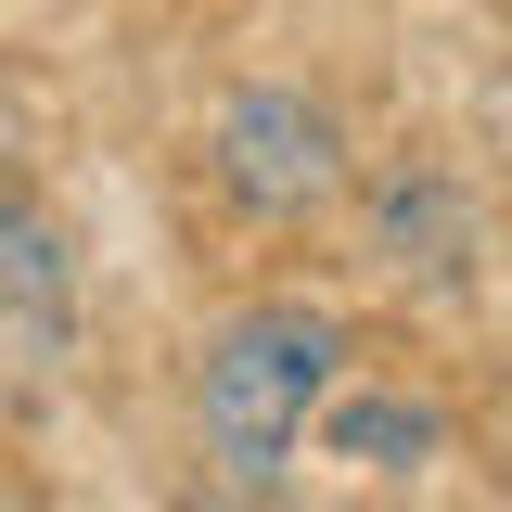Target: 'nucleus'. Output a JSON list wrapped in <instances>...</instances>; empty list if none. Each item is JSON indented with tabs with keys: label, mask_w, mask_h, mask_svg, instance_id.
I'll list each match as a JSON object with an SVG mask.
<instances>
[{
	"label": "nucleus",
	"mask_w": 512,
	"mask_h": 512,
	"mask_svg": "<svg viewBox=\"0 0 512 512\" xmlns=\"http://www.w3.org/2000/svg\"><path fill=\"white\" fill-rule=\"evenodd\" d=\"M346 372V333L320 308H231L192 359V436H205V474L218 487H269L295 436L320 423V397Z\"/></svg>",
	"instance_id": "f257e3e1"
},
{
	"label": "nucleus",
	"mask_w": 512,
	"mask_h": 512,
	"mask_svg": "<svg viewBox=\"0 0 512 512\" xmlns=\"http://www.w3.org/2000/svg\"><path fill=\"white\" fill-rule=\"evenodd\" d=\"M205 154H218V192H231L244 218H320V205L346 192V167H359L308 77H244V90L218 103V128H205Z\"/></svg>",
	"instance_id": "f03ea898"
},
{
	"label": "nucleus",
	"mask_w": 512,
	"mask_h": 512,
	"mask_svg": "<svg viewBox=\"0 0 512 512\" xmlns=\"http://www.w3.org/2000/svg\"><path fill=\"white\" fill-rule=\"evenodd\" d=\"M77 359V244L39 192L0 180V397H52Z\"/></svg>",
	"instance_id": "7ed1b4c3"
},
{
	"label": "nucleus",
	"mask_w": 512,
	"mask_h": 512,
	"mask_svg": "<svg viewBox=\"0 0 512 512\" xmlns=\"http://www.w3.org/2000/svg\"><path fill=\"white\" fill-rule=\"evenodd\" d=\"M359 231H372L384 282H410V295H461L474 282V192L436 154H384L359 180Z\"/></svg>",
	"instance_id": "20e7f679"
},
{
	"label": "nucleus",
	"mask_w": 512,
	"mask_h": 512,
	"mask_svg": "<svg viewBox=\"0 0 512 512\" xmlns=\"http://www.w3.org/2000/svg\"><path fill=\"white\" fill-rule=\"evenodd\" d=\"M320 436L346 448V461L410 474V461H436V448H448V423L423 410V397H384V384H359V397H320Z\"/></svg>",
	"instance_id": "39448f33"
},
{
	"label": "nucleus",
	"mask_w": 512,
	"mask_h": 512,
	"mask_svg": "<svg viewBox=\"0 0 512 512\" xmlns=\"http://www.w3.org/2000/svg\"><path fill=\"white\" fill-rule=\"evenodd\" d=\"M180 512H282L269 487H205V500H180Z\"/></svg>",
	"instance_id": "423d86ee"
},
{
	"label": "nucleus",
	"mask_w": 512,
	"mask_h": 512,
	"mask_svg": "<svg viewBox=\"0 0 512 512\" xmlns=\"http://www.w3.org/2000/svg\"><path fill=\"white\" fill-rule=\"evenodd\" d=\"M0 512H39V500H13V487H0Z\"/></svg>",
	"instance_id": "0eeeda50"
}]
</instances>
